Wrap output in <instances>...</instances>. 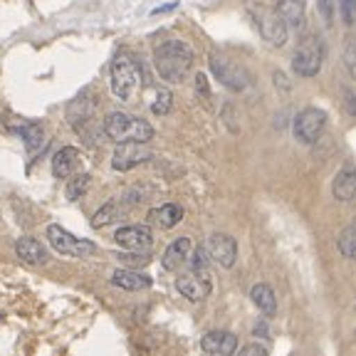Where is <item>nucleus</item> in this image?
Instances as JSON below:
<instances>
[{
	"mask_svg": "<svg viewBox=\"0 0 356 356\" xmlns=\"http://www.w3.org/2000/svg\"><path fill=\"white\" fill-rule=\"evenodd\" d=\"M114 216H117V200H109L102 211L95 213V218H92V225H95V228H104V225H109V222L114 220Z\"/></svg>",
	"mask_w": 356,
	"mask_h": 356,
	"instance_id": "nucleus-24",
	"label": "nucleus"
},
{
	"mask_svg": "<svg viewBox=\"0 0 356 356\" xmlns=\"http://www.w3.org/2000/svg\"><path fill=\"white\" fill-rule=\"evenodd\" d=\"M250 10L255 15L257 30H260L262 38L273 47H282L287 42V25L282 22V17L275 10H270V8H265L262 3H250Z\"/></svg>",
	"mask_w": 356,
	"mask_h": 356,
	"instance_id": "nucleus-6",
	"label": "nucleus"
},
{
	"mask_svg": "<svg viewBox=\"0 0 356 356\" xmlns=\"http://www.w3.org/2000/svg\"><path fill=\"white\" fill-rule=\"evenodd\" d=\"M206 267H208V252H206V248H198L193 255V273L206 275Z\"/></svg>",
	"mask_w": 356,
	"mask_h": 356,
	"instance_id": "nucleus-27",
	"label": "nucleus"
},
{
	"mask_svg": "<svg viewBox=\"0 0 356 356\" xmlns=\"http://www.w3.org/2000/svg\"><path fill=\"white\" fill-rule=\"evenodd\" d=\"M211 72L218 77V82L225 84L228 89H238V92H243V89L250 84L248 72H245L240 65H235L233 60H228L225 55H216V52H213L211 55Z\"/></svg>",
	"mask_w": 356,
	"mask_h": 356,
	"instance_id": "nucleus-7",
	"label": "nucleus"
},
{
	"mask_svg": "<svg viewBox=\"0 0 356 356\" xmlns=\"http://www.w3.org/2000/svg\"><path fill=\"white\" fill-rule=\"evenodd\" d=\"M171 104H173V95L168 92V89H156V99H154V114H159V117H163V114H168L171 111Z\"/></svg>",
	"mask_w": 356,
	"mask_h": 356,
	"instance_id": "nucleus-25",
	"label": "nucleus"
},
{
	"mask_svg": "<svg viewBox=\"0 0 356 356\" xmlns=\"http://www.w3.org/2000/svg\"><path fill=\"white\" fill-rule=\"evenodd\" d=\"M154 159V151L146 144H139V141H122L111 156V166L114 171H131V168L141 166V163L151 161Z\"/></svg>",
	"mask_w": 356,
	"mask_h": 356,
	"instance_id": "nucleus-8",
	"label": "nucleus"
},
{
	"mask_svg": "<svg viewBox=\"0 0 356 356\" xmlns=\"http://www.w3.org/2000/svg\"><path fill=\"white\" fill-rule=\"evenodd\" d=\"M250 300L265 317H275V314H277V297H275L270 284H262V282L255 284V287L250 289Z\"/></svg>",
	"mask_w": 356,
	"mask_h": 356,
	"instance_id": "nucleus-20",
	"label": "nucleus"
},
{
	"mask_svg": "<svg viewBox=\"0 0 356 356\" xmlns=\"http://www.w3.org/2000/svg\"><path fill=\"white\" fill-rule=\"evenodd\" d=\"M354 40H346V50H344V62H346V70H349V74L354 77L356 74V57H354Z\"/></svg>",
	"mask_w": 356,
	"mask_h": 356,
	"instance_id": "nucleus-28",
	"label": "nucleus"
},
{
	"mask_svg": "<svg viewBox=\"0 0 356 356\" xmlns=\"http://www.w3.org/2000/svg\"><path fill=\"white\" fill-rule=\"evenodd\" d=\"M119 260H122L124 265H131V267L149 265V255H119Z\"/></svg>",
	"mask_w": 356,
	"mask_h": 356,
	"instance_id": "nucleus-31",
	"label": "nucleus"
},
{
	"mask_svg": "<svg viewBox=\"0 0 356 356\" xmlns=\"http://www.w3.org/2000/svg\"><path fill=\"white\" fill-rule=\"evenodd\" d=\"M206 252L211 255L213 262H218L220 267L230 270V267L235 265V260H238V243L225 233H213L211 238H208Z\"/></svg>",
	"mask_w": 356,
	"mask_h": 356,
	"instance_id": "nucleus-10",
	"label": "nucleus"
},
{
	"mask_svg": "<svg viewBox=\"0 0 356 356\" xmlns=\"http://www.w3.org/2000/svg\"><path fill=\"white\" fill-rule=\"evenodd\" d=\"M22 139H25V144H28L30 151H35L40 144H42V129L38 127V124H30V127H22L20 129Z\"/></svg>",
	"mask_w": 356,
	"mask_h": 356,
	"instance_id": "nucleus-26",
	"label": "nucleus"
},
{
	"mask_svg": "<svg viewBox=\"0 0 356 356\" xmlns=\"http://www.w3.org/2000/svg\"><path fill=\"white\" fill-rule=\"evenodd\" d=\"M176 287L191 302H203L211 295V280H208V275H198V273L181 275L176 280Z\"/></svg>",
	"mask_w": 356,
	"mask_h": 356,
	"instance_id": "nucleus-13",
	"label": "nucleus"
},
{
	"mask_svg": "<svg viewBox=\"0 0 356 356\" xmlns=\"http://www.w3.org/2000/svg\"><path fill=\"white\" fill-rule=\"evenodd\" d=\"M178 8V3H168V6H163V8H156L151 15H161V13H168V10H176Z\"/></svg>",
	"mask_w": 356,
	"mask_h": 356,
	"instance_id": "nucleus-33",
	"label": "nucleus"
},
{
	"mask_svg": "<svg viewBox=\"0 0 356 356\" xmlns=\"http://www.w3.org/2000/svg\"><path fill=\"white\" fill-rule=\"evenodd\" d=\"M111 92L124 102H134L141 92V70L129 55H119L111 65Z\"/></svg>",
	"mask_w": 356,
	"mask_h": 356,
	"instance_id": "nucleus-3",
	"label": "nucleus"
},
{
	"mask_svg": "<svg viewBox=\"0 0 356 356\" xmlns=\"http://www.w3.org/2000/svg\"><path fill=\"white\" fill-rule=\"evenodd\" d=\"M332 193L337 200L341 203H351L356 195V173L351 166H344L337 176H334V184H332Z\"/></svg>",
	"mask_w": 356,
	"mask_h": 356,
	"instance_id": "nucleus-16",
	"label": "nucleus"
},
{
	"mask_svg": "<svg viewBox=\"0 0 356 356\" xmlns=\"http://www.w3.org/2000/svg\"><path fill=\"white\" fill-rule=\"evenodd\" d=\"M341 17L346 25H354V0H341Z\"/></svg>",
	"mask_w": 356,
	"mask_h": 356,
	"instance_id": "nucleus-32",
	"label": "nucleus"
},
{
	"mask_svg": "<svg viewBox=\"0 0 356 356\" xmlns=\"http://www.w3.org/2000/svg\"><path fill=\"white\" fill-rule=\"evenodd\" d=\"M77 168H79V151L72 149V146L60 149L55 154V159H52V173H55V178H70Z\"/></svg>",
	"mask_w": 356,
	"mask_h": 356,
	"instance_id": "nucleus-17",
	"label": "nucleus"
},
{
	"mask_svg": "<svg viewBox=\"0 0 356 356\" xmlns=\"http://www.w3.org/2000/svg\"><path fill=\"white\" fill-rule=\"evenodd\" d=\"M15 252H17V257H20L22 262H28V265H44V262L50 260L47 248L35 238H20L15 243Z\"/></svg>",
	"mask_w": 356,
	"mask_h": 356,
	"instance_id": "nucleus-14",
	"label": "nucleus"
},
{
	"mask_svg": "<svg viewBox=\"0 0 356 356\" xmlns=\"http://www.w3.org/2000/svg\"><path fill=\"white\" fill-rule=\"evenodd\" d=\"M114 240H117V245L127 248V250L144 252V250H149L151 243H154V233H151V228H146V225H127V228L117 230Z\"/></svg>",
	"mask_w": 356,
	"mask_h": 356,
	"instance_id": "nucleus-12",
	"label": "nucleus"
},
{
	"mask_svg": "<svg viewBox=\"0 0 356 356\" xmlns=\"http://www.w3.org/2000/svg\"><path fill=\"white\" fill-rule=\"evenodd\" d=\"M334 8H337V0H319V10H322L327 25L334 22Z\"/></svg>",
	"mask_w": 356,
	"mask_h": 356,
	"instance_id": "nucleus-30",
	"label": "nucleus"
},
{
	"mask_svg": "<svg viewBox=\"0 0 356 356\" xmlns=\"http://www.w3.org/2000/svg\"><path fill=\"white\" fill-rule=\"evenodd\" d=\"M181 220H184V208L176 206V203H166V206L154 208V211L149 213L151 225H159V228H163V230H171L173 225H178Z\"/></svg>",
	"mask_w": 356,
	"mask_h": 356,
	"instance_id": "nucleus-18",
	"label": "nucleus"
},
{
	"mask_svg": "<svg viewBox=\"0 0 356 356\" xmlns=\"http://www.w3.org/2000/svg\"><path fill=\"white\" fill-rule=\"evenodd\" d=\"M104 134L111 141H139V144H149L154 139V127L146 119L129 117L124 111H111L104 119Z\"/></svg>",
	"mask_w": 356,
	"mask_h": 356,
	"instance_id": "nucleus-2",
	"label": "nucleus"
},
{
	"mask_svg": "<svg viewBox=\"0 0 356 356\" xmlns=\"http://www.w3.org/2000/svg\"><path fill=\"white\" fill-rule=\"evenodd\" d=\"M154 65L159 77L171 84H178L184 82L191 65H193V52L181 40H168V42L159 44V50L154 55Z\"/></svg>",
	"mask_w": 356,
	"mask_h": 356,
	"instance_id": "nucleus-1",
	"label": "nucleus"
},
{
	"mask_svg": "<svg viewBox=\"0 0 356 356\" xmlns=\"http://www.w3.org/2000/svg\"><path fill=\"white\" fill-rule=\"evenodd\" d=\"M324 124H327V114L317 106H309L300 111V117L295 119V136L302 144H314L322 136Z\"/></svg>",
	"mask_w": 356,
	"mask_h": 356,
	"instance_id": "nucleus-9",
	"label": "nucleus"
},
{
	"mask_svg": "<svg viewBox=\"0 0 356 356\" xmlns=\"http://www.w3.org/2000/svg\"><path fill=\"white\" fill-rule=\"evenodd\" d=\"M275 13L282 17V22L287 25V28L300 30L302 25H305V17H307L305 0H280Z\"/></svg>",
	"mask_w": 356,
	"mask_h": 356,
	"instance_id": "nucleus-15",
	"label": "nucleus"
},
{
	"mask_svg": "<svg viewBox=\"0 0 356 356\" xmlns=\"http://www.w3.org/2000/svg\"><path fill=\"white\" fill-rule=\"evenodd\" d=\"M89 184H92V176H89V173H79V176H74L72 181L67 184V198L79 200L89 191Z\"/></svg>",
	"mask_w": 356,
	"mask_h": 356,
	"instance_id": "nucleus-23",
	"label": "nucleus"
},
{
	"mask_svg": "<svg viewBox=\"0 0 356 356\" xmlns=\"http://www.w3.org/2000/svg\"><path fill=\"white\" fill-rule=\"evenodd\" d=\"M200 349L206 356H233L238 351V337L233 332H208L200 339Z\"/></svg>",
	"mask_w": 356,
	"mask_h": 356,
	"instance_id": "nucleus-11",
	"label": "nucleus"
},
{
	"mask_svg": "<svg viewBox=\"0 0 356 356\" xmlns=\"http://www.w3.org/2000/svg\"><path fill=\"white\" fill-rule=\"evenodd\" d=\"M111 284H117L122 289H129V292H139V289H149L151 287V277L136 273V270H117L111 275Z\"/></svg>",
	"mask_w": 356,
	"mask_h": 356,
	"instance_id": "nucleus-21",
	"label": "nucleus"
},
{
	"mask_svg": "<svg viewBox=\"0 0 356 356\" xmlns=\"http://www.w3.org/2000/svg\"><path fill=\"white\" fill-rule=\"evenodd\" d=\"M324 60V44L317 35H307L300 44H297L295 55H292V70L300 77H314L322 70Z\"/></svg>",
	"mask_w": 356,
	"mask_h": 356,
	"instance_id": "nucleus-4",
	"label": "nucleus"
},
{
	"mask_svg": "<svg viewBox=\"0 0 356 356\" xmlns=\"http://www.w3.org/2000/svg\"><path fill=\"white\" fill-rule=\"evenodd\" d=\"M188 252H191V240L188 238L173 240V243L166 248V252H163L161 265L166 267L168 273H173V270H178V267L188 260Z\"/></svg>",
	"mask_w": 356,
	"mask_h": 356,
	"instance_id": "nucleus-19",
	"label": "nucleus"
},
{
	"mask_svg": "<svg viewBox=\"0 0 356 356\" xmlns=\"http://www.w3.org/2000/svg\"><path fill=\"white\" fill-rule=\"evenodd\" d=\"M337 248H339V252L346 257V260H354V255H356V228L354 225H346V228L341 230L339 240H337Z\"/></svg>",
	"mask_w": 356,
	"mask_h": 356,
	"instance_id": "nucleus-22",
	"label": "nucleus"
},
{
	"mask_svg": "<svg viewBox=\"0 0 356 356\" xmlns=\"http://www.w3.org/2000/svg\"><path fill=\"white\" fill-rule=\"evenodd\" d=\"M47 240H50V245L60 255H67V257H89V255H95V250H97L95 243L74 238L70 230H65L62 225H57V222L47 225Z\"/></svg>",
	"mask_w": 356,
	"mask_h": 356,
	"instance_id": "nucleus-5",
	"label": "nucleus"
},
{
	"mask_svg": "<svg viewBox=\"0 0 356 356\" xmlns=\"http://www.w3.org/2000/svg\"><path fill=\"white\" fill-rule=\"evenodd\" d=\"M238 356H270V351H267V346H262V344H248V346H243V349L238 351Z\"/></svg>",
	"mask_w": 356,
	"mask_h": 356,
	"instance_id": "nucleus-29",
	"label": "nucleus"
}]
</instances>
